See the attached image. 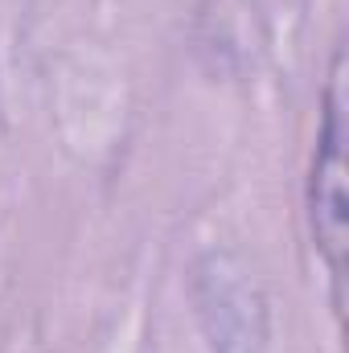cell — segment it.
<instances>
[{"label":"cell","mask_w":349,"mask_h":353,"mask_svg":"<svg viewBox=\"0 0 349 353\" xmlns=\"http://www.w3.org/2000/svg\"><path fill=\"white\" fill-rule=\"evenodd\" d=\"M349 99H346V58L337 54L329 90H325V119L317 132V157H312V176H308V214H312V234H317V251L325 255V263L333 271V283L341 288L346 279V205H349Z\"/></svg>","instance_id":"1"}]
</instances>
